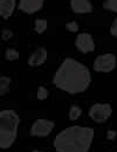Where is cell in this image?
Segmentation results:
<instances>
[{"label":"cell","mask_w":117,"mask_h":152,"mask_svg":"<svg viewBox=\"0 0 117 152\" xmlns=\"http://www.w3.org/2000/svg\"><path fill=\"white\" fill-rule=\"evenodd\" d=\"M111 114H113V108L108 103H96L89 110L90 118L96 123H104L105 121H108Z\"/></svg>","instance_id":"4"},{"label":"cell","mask_w":117,"mask_h":152,"mask_svg":"<svg viewBox=\"0 0 117 152\" xmlns=\"http://www.w3.org/2000/svg\"><path fill=\"white\" fill-rule=\"evenodd\" d=\"M116 56L111 53L103 54L96 57L94 62V69L98 73H110L116 67Z\"/></svg>","instance_id":"5"},{"label":"cell","mask_w":117,"mask_h":152,"mask_svg":"<svg viewBox=\"0 0 117 152\" xmlns=\"http://www.w3.org/2000/svg\"><path fill=\"white\" fill-rule=\"evenodd\" d=\"M5 56H6V60H8V61H15V60L19 58V52L15 50V49L10 48V49L6 50Z\"/></svg>","instance_id":"16"},{"label":"cell","mask_w":117,"mask_h":152,"mask_svg":"<svg viewBox=\"0 0 117 152\" xmlns=\"http://www.w3.org/2000/svg\"><path fill=\"white\" fill-rule=\"evenodd\" d=\"M15 8V0H1L0 1V14L4 19H8Z\"/></svg>","instance_id":"11"},{"label":"cell","mask_w":117,"mask_h":152,"mask_svg":"<svg viewBox=\"0 0 117 152\" xmlns=\"http://www.w3.org/2000/svg\"><path fill=\"white\" fill-rule=\"evenodd\" d=\"M43 2L45 0H20L19 10L27 14H33L42 8Z\"/></svg>","instance_id":"8"},{"label":"cell","mask_w":117,"mask_h":152,"mask_svg":"<svg viewBox=\"0 0 117 152\" xmlns=\"http://www.w3.org/2000/svg\"><path fill=\"white\" fill-rule=\"evenodd\" d=\"M53 83L60 90L75 95L89 88L91 75L84 64L74 58L67 57L58 68L53 77Z\"/></svg>","instance_id":"1"},{"label":"cell","mask_w":117,"mask_h":152,"mask_svg":"<svg viewBox=\"0 0 117 152\" xmlns=\"http://www.w3.org/2000/svg\"><path fill=\"white\" fill-rule=\"evenodd\" d=\"M103 7H104V10L117 12V0H105L103 4Z\"/></svg>","instance_id":"15"},{"label":"cell","mask_w":117,"mask_h":152,"mask_svg":"<svg viewBox=\"0 0 117 152\" xmlns=\"http://www.w3.org/2000/svg\"><path fill=\"white\" fill-rule=\"evenodd\" d=\"M47 26H48L47 20H45V19L35 20V32H37L38 34H42L43 32H46Z\"/></svg>","instance_id":"13"},{"label":"cell","mask_w":117,"mask_h":152,"mask_svg":"<svg viewBox=\"0 0 117 152\" xmlns=\"http://www.w3.org/2000/svg\"><path fill=\"white\" fill-rule=\"evenodd\" d=\"M66 28H67V31L75 33V32H78V22H75V21H70V22H68V23L66 25Z\"/></svg>","instance_id":"18"},{"label":"cell","mask_w":117,"mask_h":152,"mask_svg":"<svg viewBox=\"0 0 117 152\" xmlns=\"http://www.w3.org/2000/svg\"><path fill=\"white\" fill-rule=\"evenodd\" d=\"M32 152H43V151H40V150H34V151H32Z\"/></svg>","instance_id":"22"},{"label":"cell","mask_w":117,"mask_h":152,"mask_svg":"<svg viewBox=\"0 0 117 152\" xmlns=\"http://www.w3.org/2000/svg\"><path fill=\"white\" fill-rule=\"evenodd\" d=\"M82 114V110L81 108L78 105H72L70 110H69V119L70 121H76L78 117Z\"/></svg>","instance_id":"14"},{"label":"cell","mask_w":117,"mask_h":152,"mask_svg":"<svg viewBox=\"0 0 117 152\" xmlns=\"http://www.w3.org/2000/svg\"><path fill=\"white\" fill-rule=\"evenodd\" d=\"M10 86H11V78L7 76H1V78H0V94L1 96L6 95L10 91Z\"/></svg>","instance_id":"12"},{"label":"cell","mask_w":117,"mask_h":152,"mask_svg":"<svg viewBox=\"0 0 117 152\" xmlns=\"http://www.w3.org/2000/svg\"><path fill=\"white\" fill-rule=\"evenodd\" d=\"M47 50L43 47L38 48L32 55L28 58V64L31 67H39L41 64H43L47 61Z\"/></svg>","instance_id":"10"},{"label":"cell","mask_w":117,"mask_h":152,"mask_svg":"<svg viewBox=\"0 0 117 152\" xmlns=\"http://www.w3.org/2000/svg\"><path fill=\"white\" fill-rule=\"evenodd\" d=\"M70 7L73 12L78 14H86L93 12V5L89 0H70Z\"/></svg>","instance_id":"9"},{"label":"cell","mask_w":117,"mask_h":152,"mask_svg":"<svg viewBox=\"0 0 117 152\" xmlns=\"http://www.w3.org/2000/svg\"><path fill=\"white\" fill-rule=\"evenodd\" d=\"M2 33H4V40L10 39L11 37H12V32H10V31H4Z\"/></svg>","instance_id":"21"},{"label":"cell","mask_w":117,"mask_h":152,"mask_svg":"<svg viewBox=\"0 0 117 152\" xmlns=\"http://www.w3.org/2000/svg\"><path fill=\"white\" fill-rule=\"evenodd\" d=\"M94 134V129L88 126H69L55 137L53 145L56 152H88Z\"/></svg>","instance_id":"2"},{"label":"cell","mask_w":117,"mask_h":152,"mask_svg":"<svg viewBox=\"0 0 117 152\" xmlns=\"http://www.w3.org/2000/svg\"><path fill=\"white\" fill-rule=\"evenodd\" d=\"M116 136H117V132L116 131H114V130H110V131L107 132V138L110 139V140H114Z\"/></svg>","instance_id":"20"},{"label":"cell","mask_w":117,"mask_h":152,"mask_svg":"<svg viewBox=\"0 0 117 152\" xmlns=\"http://www.w3.org/2000/svg\"><path fill=\"white\" fill-rule=\"evenodd\" d=\"M20 118L14 110H2L0 113V146L2 150L10 149L17 137Z\"/></svg>","instance_id":"3"},{"label":"cell","mask_w":117,"mask_h":152,"mask_svg":"<svg viewBox=\"0 0 117 152\" xmlns=\"http://www.w3.org/2000/svg\"><path fill=\"white\" fill-rule=\"evenodd\" d=\"M37 97L40 101H43L48 97V90L45 87H39L38 88V93H37Z\"/></svg>","instance_id":"17"},{"label":"cell","mask_w":117,"mask_h":152,"mask_svg":"<svg viewBox=\"0 0 117 152\" xmlns=\"http://www.w3.org/2000/svg\"><path fill=\"white\" fill-rule=\"evenodd\" d=\"M110 33H111V35H113V37L117 38V18L114 20V22H113V25H111Z\"/></svg>","instance_id":"19"},{"label":"cell","mask_w":117,"mask_h":152,"mask_svg":"<svg viewBox=\"0 0 117 152\" xmlns=\"http://www.w3.org/2000/svg\"><path fill=\"white\" fill-rule=\"evenodd\" d=\"M54 126H55L54 122H52L49 119L40 118L33 123V125L31 128V134L34 137H46L53 131Z\"/></svg>","instance_id":"6"},{"label":"cell","mask_w":117,"mask_h":152,"mask_svg":"<svg viewBox=\"0 0 117 152\" xmlns=\"http://www.w3.org/2000/svg\"><path fill=\"white\" fill-rule=\"evenodd\" d=\"M75 46L78 50L83 54H87V53H90V52H94L95 50V42H94V39L90 34L88 33H81L76 37L75 40Z\"/></svg>","instance_id":"7"}]
</instances>
